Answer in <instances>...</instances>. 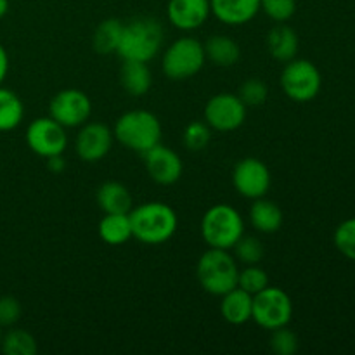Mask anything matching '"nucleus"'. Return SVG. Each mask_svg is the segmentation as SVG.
<instances>
[{"instance_id": "1", "label": "nucleus", "mask_w": 355, "mask_h": 355, "mask_svg": "<svg viewBox=\"0 0 355 355\" xmlns=\"http://www.w3.org/2000/svg\"><path fill=\"white\" fill-rule=\"evenodd\" d=\"M132 224V238L144 245H163L170 241L179 227V217L170 205L162 201H148L128 211Z\"/></svg>"}, {"instance_id": "2", "label": "nucleus", "mask_w": 355, "mask_h": 355, "mask_svg": "<svg viewBox=\"0 0 355 355\" xmlns=\"http://www.w3.org/2000/svg\"><path fill=\"white\" fill-rule=\"evenodd\" d=\"M165 30L156 17L141 16L123 23L116 54L123 61L149 62L159 54Z\"/></svg>"}, {"instance_id": "3", "label": "nucleus", "mask_w": 355, "mask_h": 355, "mask_svg": "<svg viewBox=\"0 0 355 355\" xmlns=\"http://www.w3.org/2000/svg\"><path fill=\"white\" fill-rule=\"evenodd\" d=\"M114 141L123 148L144 155L162 142V121L155 113L146 110H132L121 114L113 127Z\"/></svg>"}, {"instance_id": "4", "label": "nucleus", "mask_w": 355, "mask_h": 355, "mask_svg": "<svg viewBox=\"0 0 355 355\" xmlns=\"http://www.w3.org/2000/svg\"><path fill=\"white\" fill-rule=\"evenodd\" d=\"M239 267L229 250L208 248L198 259L196 277L200 286L214 297H222L224 293L238 286Z\"/></svg>"}, {"instance_id": "5", "label": "nucleus", "mask_w": 355, "mask_h": 355, "mask_svg": "<svg viewBox=\"0 0 355 355\" xmlns=\"http://www.w3.org/2000/svg\"><path fill=\"white\" fill-rule=\"evenodd\" d=\"M245 234V220L234 207L217 203L205 211L201 218V238L208 248L232 250Z\"/></svg>"}, {"instance_id": "6", "label": "nucleus", "mask_w": 355, "mask_h": 355, "mask_svg": "<svg viewBox=\"0 0 355 355\" xmlns=\"http://www.w3.org/2000/svg\"><path fill=\"white\" fill-rule=\"evenodd\" d=\"M207 55L205 47L198 38L180 37L166 47L163 52V73L172 82H184L203 69Z\"/></svg>"}, {"instance_id": "7", "label": "nucleus", "mask_w": 355, "mask_h": 355, "mask_svg": "<svg viewBox=\"0 0 355 355\" xmlns=\"http://www.w3.org/2000/svg\"><path fill=\"white\" fill-rule=\"evenodd\" d=\"M281 89L284 96L295 103H309L321 92L322 75L318 66L309 59H291L284 62L281 71Z\"/></svg>"}, {"instance_id": "8", "label": "nucleus", "mask_w": 355, "mask_h": 355, "mask_svg": "<svg viewBox=\"0 0 355 355\" xmlns=\"http://www.w3.org/2000/svg\"><path fill=\"white\" fill-rule=\"evenodd\" d=\"M293 318V302L290 295L277 286H267L253 295L252 321L267 331L288 326Z\"/></svg>"}, {"instance_id": "9", "label": "nucleus", "mask_w": 355, "mask_h": 355, "mask_svg": "<svg viewBox=\"0 0 355 355\" xmlns=\"http://www.w3.org/2000/svg\"><path fill=\"white\" fill-rule=\"evenodd\" d=\"M246 110L248 107L243 104L238 94L218 92L210 97L205 106V121L211 130L227 134L238 130L245 123Z\"/></svg>"}, {"instance_id": "10", "label": "nucleus", "mask_w": 355, "mask_h": 355, "mask_svg": "<svg viewBox=\"0 0 355 355\" xmlns=\"http://www.w3.org/2000/svg\"><path fill=\"white\" fill-rule=\"evenodd\" d=\"M92 101L83 90H59L49 103V116L64 128H78L90 120Z\"/></svg>"}, {"instance_id": "11", "label": "nucleus", "mask_w": 355, "mask_h": 355, "mask_svg": "<svg viewBox=\"0 0 355 355\" xmlns=\"http://www.w3.org/2000/svg\"><path fill=\"white\" fill-rule=\"evenodd\" d=\"M24 137H26L28 148L45 159L62 155L68 148L66 128L51 116H42L31 121Z\"/></svg>"}, {"instance_id": "12", "label": "nucleus", "mask_w": 355, "mask_h": 355, "mask_svg": "<svg viewBox=\"0 0 355 355\" xmlns=\"http://www.w3.org/2000/svg\"><path fill=\"white\" fill-rule=\"evenodd\" d=\"M232 186L243 198H263L270 189L269 166L253 156L239 159L232 168Z\"/></svg>"}, {"instance_id": "13", "label": "nucleus", "mask_w": 355, "mask_h": 355, "mask_svg": "<svg viewBox=\"0 0 355 355\" xmlns=\"http://www.w3.org/2000/svg\"><path fill=\"white\" fill-rule=\"evenodd\" d=\"M114 142L113 128L101 121H87L75 139V153L85 163H97L106 158Z\"/></svg>"}, {"instance_id": "14", "label": "nucleus", "mask_w": 355, "mask_h": 355, "mask_svg": "<svg viewBox=\"0 0 355 355\" xmlns=\"http://www.w3.org/2000/svg\"><path fill=\"white\" fill-rule=\"evenodd\" d=\"M142 158L148 175L159 186H172L182 177V159L172 148L163 146L162 142L146 151Z\"/></svg>"}, {"instance_id": "15", "label": "nucleus", "mask_w": 355, "mask_h": 355, "mask_svg": "<svg viewBox=\"0 0 355 355\" xmlns=\"http://www.w3.org/2000/svg\"><path fill=\"white\" fill-rule=\"evenodd\" d=\"M211 14L210 0H168L166 17L180 31H194L203 26Z\"/></svg>"}, {"instance_id": "16", "label": "nucleus", "mask_w": 355, "mask_h": 355, "mask_svg": "<svg viewBox=\"0 0 355 355\" xmlns=\"http://www.w3.org/2000/svg\"><path fill=\"white\" fill-rule=\"evenodd\" d=\"M211 14L227 26L248 24L260 12V0H210Z\"/></svg>"}, {"instance_id": "17", "label": "nucleus", "mask_w": 355, "mask_h": 355, "mask_svg": "<svg viewBox=\"0 0 355 355\" xmlns=\"http://www.w3.org/2000/svg\"><path fill=\"white\" fill-rule=\"evenodd\" d=\"M266 44L270 58H274L279 62H288L297 58L298 47H300L297 31L284 23H279L274 28H270L269 33H267Z\"/></svg>"}, {"instance_id": "18", "label": "nucleus", "mask_w": 355, "mask_h": 355, "mask_svg": "<svg viewBox=\"0 0 355 355\" xmlns=\"http://www.w3.org/2000/svg\"><path fill=\"white\" fill-rule=\"evenodd\" d=\"M220 298V314L225 322L241 326L245 322L252 321L253 295H250L248 291L236 286L231 291L222 295Z\"/></svg>"}, {"instance_id": "19", "label": "nucleus", "mask_w": 355, "mask_h": 355, "mask_svg": "<svg viewBox=\"0 0 355 355\" xmlns=\"http://www.w3.org/2000/svg\"><path fill=\"white\" fill-rule=\"evenodd\" d=\"M250 224L260 234H274L283 225V210L266 196L257 198L250 207Z\"/></svg>"}, {"instance_id": "20", "label": "nucleus", "mask_w": 355, "mask_h": 355, "mask_svg": "<svg viewBox=\"0 0 355 355\" xmlns=\"http://www.w3.org/2000/svg\"><path fill=\"white\" fill-rule=\"evenodd\" d=\"M120 83L128 96H146L153 85V73L148 62L123 61L120 68Z\"/></svg>"}, {"instance_id": "21", "label": "nucleus", "mask_w": 355, "mask_h": 355, "mask_svg": "<svg viewBox=\"0 0 355 355\" xmlns=\"http://www.w3.org/2000/svg\"><path fill=\"white\" fill-rule=\"evenodd\" d=\"M203 47L207 61L218 68H231V66L238 64L239 58H241V49H239L238 42L227 35H211L205 42Z\"/></svg>"}, {"instance_id": "22", "label": "nucleus", "mask_w": 355, "mask_h": 355, "mask_svg": "<svg viewBox=\"0 0 355 355\" xmlns=\"http://www.w3.org/2000/svg\"><path fill=\"white\" fill-rule=\"evenodd\" d=\"M132 194L127 186L107 180L97 189V205L104 214H128L132 210Z\"/></svg>"}, {"instance_id": "23", "label": "nucleus", "mask_w": 355, "mask_h": 355, "mask_svg": "<svg viewBox=\"0 0 355 355\" xmlns=\"http://www.w3.org/2000/svg\"><path fill=\"white\" fill-rule=\"evenodd\" d=\"M99 238L103 239L106 245L110 246H120L125 245L132 239V224L130 215L128 214H104L101 218L99 227Z\"/></svg>"}, {"instance_id": "24", "label": "nucleus", "mask_w": 355, "mask_h": 355, "mask_svg": "<svg viewBox=\"0 0 355 355\" xmlns=\"http://www.w3.org/2000/svg\"><path fill=\"white\" fill-rule=\"evenodd\" d=\"M121 30H123V23L116 19V17H107V19L101 21L92 35L94 51L101 55L116 54L118 45H120Z\"/></svg>"}, {"instance_id": "25", "label": "nucleus", "mask_w": 355, "mask_h": 355, "mask_svg": "<svg viewBox=\"0 0 355 355\" xmlns=\"http://www.w3.org/2000/svg\"><path fill=\"white\" fill-rule=\"evenodd\" d=\"M24 118L23 101L16 92L0 87V132H9L19 127Z\"/></svg>"}, {"instance_id": "26", "label": "nucleus", "mask_w": 355, "mask_h": 355, "mask_svg": "<svg viewBox=\"0 0 355 355\" xmlns=\"http://www.w3.org/2000/svg\"><path fill=\"white\" fill-rule=\"evenodd\" d=\"M0 349L6 355H35L38 352L37 340L24 329H9L2 335Z\"/></svg>"}, {"instance_id": "27", "label": "nucleus", "mask_w": 355, "mask_h": 355, "mask_svg": "<svg viewBox=\"0 0 355 355\" xmlns=\"http://www.w3.org/2000/svg\"><path fill=\"white\" fill-rule=\"evenodd\" d=\"M234 259L239 260L245 266H257L263 259V245L255 236H245L239 238V241L234 245Z\"/></svg>"}, {"instance_id": "28", "label": "nucleus", "mask_w": 355, "mask_h": 355, "mask_svg": "<svg viewBox=\"0 0 355 355\" xmlns=\"http://www.w3.org/2000/svg\"><path fill=\"white\" fill-rule=\"evenodd\" d=\"M211 141V128L208 127L207 121H191L182 134V142L186 149L198 153L208 148Z\"/></svg>"}, {"instance_id": "29", "label": "nucleus", "mask_w": 355, "mask_h": 355, "mask_svg": "<svg viewBox=\"0 0 355 355\" xmlns=\"http://www.w3.org/2000/svg\"><path fill=\"white\" fill-rule=\"evenodd\" d=\"M267 286H269V276L262 267H259V263L257 266H245L243 269H239L238 288L248 291L250 295H255Z\"/></svg>"}, {"instance_id": "30", "label": "nucleus", "mask_w": 355, "mask_h": 355, "mask_svg": "<svg viewBox=\"0 0 355 355\" xmlns=\"http://www.w3.org/2000/svg\"><path fill=\"white\" fill-rule=\"evenodd\" d=\"M238 96L246 107H260L269 97V89L260 78H250L241 83Z\"/></svg>"}, {"instance_id": "31", "label": "nucleus", "mask_w": 355, "mask_h": 355, "mask_svg": "<svg viewBox=\"0 0 355 355\" xmlns=\"http://www.w3.org/2000/svg\"><path fill=\"white\" fill-rule=\"evenodd\" d=\"M336 250L342 253L345 259L355 262V217L347 218L336 227L335 236H333Z\"/></svg>"}, {"instance_id": "32", "label": "nucleus", "mask_w": 355, "mask_h": 355, "mask_svg": "<svg viewBox=\"0 0 355 355\" xmlns=\"http://www.w3.org/2000/svg\"><path fill=\"white\" fill-rule=\"evenodd\" d=\"M269 347L277 355H295L300 349V342H298V336L288 326H283V328L270 331Z\"/></svg>"}, {"instance_id": "33", "label": "nucleus", "mask_w": 355, "mask_h": 355, "mask_svg": "<svg viewBox=\"0 0 355 355\" xmlns=\"http://www.w3.org/2000/svg\"><path fill=\"white\" fill-rule=\"evenodd\" d=\"M260 10L276 23H286L297 12V0H260Z\"/></svg>"}, {"instance_id": "34", "label": "nucleus", "mask_w": 355, "mask_h": 355, "mask_svg": "<svg viewBox=\"0 0 355 355\" xmlns=\"http://www.w3.org/2000/svg\"><path fill=\"white\" fill-rule=\"evenodd\" d=\"M21 304L10 295L0 297V328H10L21 319Z\"/></svg>"}, {"instance_id": "35", "label": "nucleus", "mask_w": 355, "mask_h": 355, "mask_svg": "<svg viewBox=\"0 0 355 355\" xmlns=\"http://www.w3.org/2000/svg\"><path fill=\"white\" fill-rule=\"evenodd\" d=\"M7 73H9V55H7V51L3 49V45L0 44V85L6 80Z\"/></svg>"}, {"instance_id": "36", "label": "nucleus", "mask_w": 355, "mask_h": 355, "mask_svg": "<svg viewBox=\"0 0 355 355\" xmlns=\"http://www.w3.org/2000/svg\"><path fill=\"white\" fill-rule=\"evenodd\" d=\"M66 166L64 159H62V155H58V156H51V158H47V168L52 170L54 173H59L62 172Z\"/></svg>"}, {"instance_id": "37", "label": "nucleus", "mask_w": 355, "mask_h": 355, "mask_svg": "<svg viewBox=\"0 0 355 355\" xmlns=\"http://www.w3.org/2000/svg\"><path fill=\"white\" fill-rule=\"evenodd\" d=\"M9 12V0H0V19Z\"/></svg>"}, {"instance_id": "38", "label": "nucleus", "mask_w": 355, "mask_h": 355, "mask_svg": "<svg viewBox=\"0 0 355 355\" xmlns=\"http://www.w3.org/2000/svg\"><path fill=\"white\" fill-rule=\"evenodd\" d=\"M2 335H3V333H2V328H0V343H2Z\"/></svg>"}]
</instances>
